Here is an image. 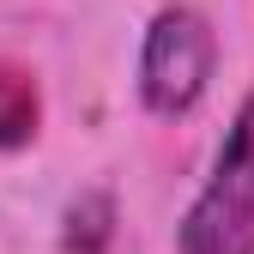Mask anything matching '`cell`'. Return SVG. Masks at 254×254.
I'll use <instances>...</instances> for the list:
<instances>
[{
  "mask_svg": "<svg viewBox=\"0 0 254 254\" xmlns=\"http://www.w3.org/2000/svg\"><path fill=\"white\" fill-rule=\"evenodd\" d=\"M218 79V30L194 0H164L145 30H139V61H133V91L139 109L157 121L194 115L200 97Z\"/></svg>",
  "mask_w": 254,
  "mask_h": 254,
  "instance_id": "1",
  "label": "cell"
},
{
  "mask_svg": "<svg viewBox=\"0 0 254 254\" xmlns=\"http://www.w3.org/2000/svg\"><path fill=\"white\" fill-rule=\"evenodd\" d=\"M176 254H254V85L236 103L200 194L176 224Z\"/></svg>",
  "mask_w": 254,
  "mask_h": 254,
  "instance_id": "2",
  "label": "cell"
},
{
  "mask_svg": "<svg viewBox=\"0 0 254 254\" xmlns=\"http://www.w3.org/2000/svg\"><path fill=\"white\" fill-rule=\"evenodd\" d=\"M37 121H43V91L37 73L0 61V151H18L37 139Z\"/></svg>",
  "mask_w": 254,
  "mask_h": 254,
  "instance_id": "3",
  "label": "cell"
},
{
  "mask_svg": "<svg viewBox=\"0 0 254 254\" xmlns=\"http://www.w3.org/2000/svg\"><path fill=\"white\" fill-rule=\"evenodd\" d=\"M109 236H115V200L103 188H91V194H79L67 206V218H61V248L67 254H103Z\"/></svg>",
  "mask_w": 254,
  "mask_h": 254,
  "instance_id": "4",
  "label": "cell"
}]
</instances>
